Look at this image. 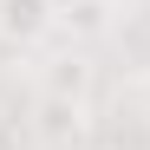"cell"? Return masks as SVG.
Wrapping results in <instances>:
<instances>
[{"mask_svg":"<svg viewBox=\"0 0 150 150\" xmlns=\"http://www.w3.org/2000/svg\"><path fill=\"white\" fill-rule=\"evenodd\" d=\"M33 131H39L46 150H91V105H85V98H52V91H39Z\"/></svg>","mask_w":150,"mask_h":150,"instance_id":"1","label":"cell"},{"mask_svg":"<svg viewBox=\"0 0 150 150\" xmlns=\"http://www.w3.org/2000/svg\"><path fill=\"white\" fill-rule=\"evenodd\" d=\"M52 26H59L52 0H0V39L7 46H39Z\"/></svg>","mask_w":150,"mask_h":150,"instance_id":"2","label":"cell"},{"mask_svg":"<svg viewBox=\"0 0 150 150\" xmlns=\"http://www.w3.org/2000/svg\"><path fill=\"white\" fill-rule=\"evenodd\" d=\"M52 7H59V13H65V7H79V0H52Z\"/></svg>","mask_w":150,"mask_h":150,"instance_id":"6","label":"cell"},{"mask_svg":"<svg viewBox=\"0 0 150 150\" xmlns=\"http://www.w3.org/2000/svg\"><path fill=\"white\" fill-rule=\"evenodd\" d=\"M39 91H52V98H85L91 105V59L85 52H59L52 65H46V85Z\"/></svg>","mask_w":150,"mask_h":150,"instance_id":"3","label":"cell"},{"mask_svg":"<svg viewBox=\"0 0 150 150\" xmlns=\"http://www.w3.org/2000/svg\"><path fill=\"white\" fill-rule=\"evenodd\" d=\"M59 26H72L79 39L111 33V0H79V7H65V13H59Z\"/></svg>","mask_w":150,"mask_h":150,"instance_id":"4","label":"cell"},{"mask_svg":"<svg viewBox=\"0 0 150 150\" xmlns=\"http://www.w3.org/2000/svg\"><path fill=\"white\" fill-rule=\"evenodd\" d=\"M131 46H137V59L150 65V0H144V13L131 20Z\"/></svg>","mask_w":150,"mask_h":150,"instance_id":"5","label":"cell"}]
</instances>
